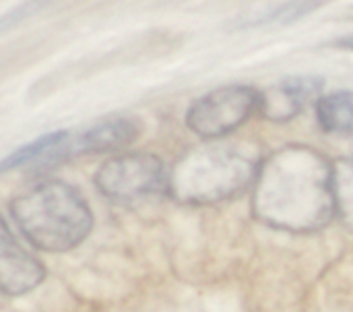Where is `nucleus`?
<instances>
[{
  "mask_svg": "<svg viewBox=\"0 0 353 312\" xmlns=\"http://www.w3.org/2000/svg\"><path fill=\"white\" fill-rule=\"evenodd\" d=\"M261 159L246 143H209L186 151L170 172V195L186 205H213L240 195L259 174Z\"/></svg>",
  "mask_w": 353,
  "mask_h": 312,
  "instance_id": "3",
  "label": "nucleus"
},
{
  "mask_svg": "<svg viewBox=\"0 0 353 312\" xmlns=\"http://www.w3.org/2000/svg\"><path fill=\"white\" fill-rule=\"evenodd\" d=\"M68 133L66 130H54V133H46V135H39L37 139L21 145L19 149L10 151L6 157L0 159V174H6V172H12V170H19V168H25V166H48L50 159L54 157V153L64 147L68 143Z\"/></svg>",
  "mask_w": 353,
  "mask_h": 312,
  "instance_id": "9",
  "label": "nucleus"
},
{
  "mask_svg": "<svg viewBox=\"0 0 353 312\" xmlns=\"http://www.w3.org/2000/svg\"><path fill=\"white\" fill-rule=\"evenodd\" d=\"M41 4H43V2H25V4H19L17 8L8 10L6 14H2V17H0V33L6 31V29H10L12 25H17L21 19H25V17L33 14L35 10H39Z\"/></svg>",
  "mask_w": 353,
  "mask_h": 312,
  "instance_id": "13",
  "label": "nucleus"
},
{
  "mask_svg": "<svg viewBox=\"0 0 353 312\" xmlns=\"http://www.w3.org/2000/svg\"><path fill=\"white\" fill-rule=\"evenodd\" d=\"M325 81L312 75H296L279 81L269 91L261 93V114L273 122H290L323 91Z\"/></svg>",
  "mask_w": 353,
  "mask_h": 312,
  "instance_id": "8",
  "label": "nucleus"
},
{
  "mask_svg": "<svg viewBox=\"0 0 353 312\" xmlns=\"http://www.w3.org/2000/svg\"><path fill=\"white\" fill-rule=\"evenodd\" d=\"M21 234L43 253H68L81 246L93 230L87 199L64 180H41L10 203Z\"/></svg>",
  "mask_w": 353,
  "mask_h": 312,
  "instance_id": "2",
  "label": "nucleus"
},
{
  "mask_svg": "<svg viewBox=\"0 0 353 312\" xmlns=\"http://www.w3.org/2000/svg\"><path fill=\"white\" fill-rule=\"evenodd\" d=\"M335 191H337V213L353 230V159L343 162L335 170Z\"/></svg>",
  "mask_w": 353,
  "mask_h": 312,
  "instance_id": "12",
  "label": "nucleus"
},
{
  "mask_svg": "<svg viewBox=\"0 0 353 312\" xmlns=\"http://www.w3.org/2000/svg\"><path fill=\"white\" fill-rule=\"evenodd\" d=\"M46 280L43 265L27 253L0 217V294L23 296Z\"/></svg>",
  "mask_w": 353,
  "mask_h": 312,
  "instance_id": "6",
  "label": "nucleus"
},
{
  "mask_svg": "<svg viewBox=\"0 0 353 312\" xmlns=\"http://www.w3.org/2000/svg\"><path fill=\"white\" fill-rule=\"evenodd\" d=\"M333 46H337V48H345V50H353V33L352 35H343V37L335 39V41H333Z\"/></svg>",
  "mask_w": 353,
  "mask_h": 312,
  "instance_id": "14",
  "label": "nucleus"
},
{
  "mask_svg": "<svg viewBox=\"0 0 353 312\" xmlns=\"http://www.w3.org/2000/svg\"><path fill=\"white\" fill-rule=\"evenodd\" d=\"M143 124L139 118L130 116H112L103 118L89 128H85L74 141H68L60 153L58 162L68 159L72 155H87V153H112L128 147L139 139Z\"/></svg>",
  "mask_w": 353,
  "mask_h": 312,
  "instance_id": "7",
  "label": "nucleus"
},
{
  "mask_svg": "<svg viewBox=\"0 0 353 312\" xmlns=\"http://www.w3.org/2000/svg\"><path fill=\"white\" fill-rule=\"evenodd\" d=\"M323 6L321 2H275L267 4L250 14H244L238 21V27H269V25H288L306 17L308 12Z\"/></svg>",
  "mask_w": 353,
  "mask_h": 312,
  "instance_id": "11",
  "label": "nucleus"
},
{
  "mask_svg": "<svg viewBox=\"0 0 353 312\" xmlns=\"http://www.w3.org/2000/svg\"><path fill=\"white\" fill-rule=\"evenodd\" d=\"M252 213L263 224L292 234L329 226L339 215L333 164L304 145L275 151L259 168Z\"/></svg>",
  "mask_w": 353,
  "mask_h": 312,
  "instance_id": "1",
  "label": "nucleus"
},
{
  "mask_svg": "<svg viewBox=\"0 0 353 312\" xmlns=\"http://www.w3.org/2000/svg\"><path fill=\"white\" fill-rule=\"evenodd\" d=\"M261 108V91L250 85L217 87L194 99L186 126L205 141H219L238 130Z\"/></svg>",
  "mask_w": 353,
  "mask_h": 312,
  "instance_id": "5",
  "label": "nucleus"
},
{
  "mask_svg": "<svg viewBox=\"0 0 353 312\" xmlns=\"http://www.w3.org/2000/svg\"><path fill=\"white\" fill-rule=\"evenodd\" d=\"M319 126L327 135L353 139V91L341 89L316 101Z\"/></svg>",
  "mask_w": 353,
  "mask_h": 312,
  "instance_id": "10",
  "label": "nucleus"
},
{
  "mask_svg": "<svg viewBox=\"0 0 353 312\" xmlns=\"http://www.w3.org/2000/svg\"><path fill=\"white\" fill-rule=\"evenodd\" d=\"M97 191L114 203H137L168 191L170 174L155 153H122L95 172Z\"/></svg>",
  "mask_w": 353,
  "mask_h": 312,
  "instance_id": "4",
  "label": "nucleus"
}]
</instances>
